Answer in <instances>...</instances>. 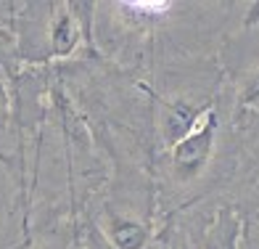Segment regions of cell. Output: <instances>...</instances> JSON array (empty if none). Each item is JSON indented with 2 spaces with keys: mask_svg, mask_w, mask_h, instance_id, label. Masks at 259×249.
Wrapping results in <instances>:
<instances>
[{
  "mask_svg": "<svg viewBox=\"0 0 259 249\" xmlns=\"http://www.w3.org/2000/svg\"><path fill=\"white\" fill-rule=\"evenodd\" d=\"M214 130H217V117L206 114L201 122H196V127L180 144H175V162H178V167L188 172L201 167L211 151V144H214Z\"/></svg>",
  "mask_w": 259,
  "mask_h": 249,
  "instance_id": "obj_1",
  "label": "cell"
},
{
  "mask_svg": "<svg viewBox=\"0 0 259 249\" xmlns=\"http://www.w3.org/2000/svg\"><path fill=\"white\" fill-rule=\"evenodd\" d=\"M196 127V112L185 103L172 106L167 114V122H164V130H167V138L172 144H180V140Z\"/></svg>",
  "mask_w": 259,
  "mask_h": 249,
  "instance_id": "obj_2",
  "label": "cell"
},
{
  "mask_svg": "<svg viewBox=\"0 0 259 249\" xmlns=\"http://www.w3.org/2000/svg\"><path fill=\"white\" fill-rule=\"evenodd\" d=\"M111 236H114V244L119 249H143V244H146V231L138 223H130V220L114 223Z\"/></svg>",
  "mask_w": 259,
  "mask_h": 249,
  "instance_id": "obj_3",
  "label": "cell"
},
{
  "mask_svg": "<svg viewBox=\"0 0 259 249\" xmlns=\"http://www.w3.org/2000/svg\"><path fill=\"white\" fill-rule=\"evenodd\" d=\"M74 43H77V29L72 24V19L64 16L56 24V29H53V45H56L58 53H69V51L74 48Z\"/></svg>",
  "mask_w": 259,
  "mask_h": 249,
  "instance_id": "obj_4",
  "label": "cell"
},
{
  "mask_svg": "<svg viewBox=\"0 0 259 249\" xmlns=\"http://www.w3.org/2000/svg\"><path fill=\"white\" fill-rule=\"evenodd\" d=\"M259 96V77H256V82H254V85L249 88V93H246V101H254Z\"/></svg>",
  "mask_w": 259,
  "mask_h": 249,
  "instance_id": "obj_5",
  "label": "cell"
},
{
  "mask_svg": "<svg viewBox=\"0 0 259 249\" xmlns=\"http://www.w3.org/2000/svg\"><path fill=\"white\" fill-rule=\"evenodd\" d=\"M243 249H251V246H249V244H246V246H243Z\"/></svg>",
  "mask_w": 259,
  "mask_h": 249,
  "instance_id": "obj_6",
  "label": "cell"
}]
</instances>
